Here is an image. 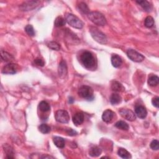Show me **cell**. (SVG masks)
<instances>
[{"label": "cell", "mask_w": 159, "mask_h": 159, "mask_svg": "<svg viewBox=\"0 0 159 159\" xmlns=\"http://www.w3.org/2000/svg\"><path fill=\"white\" fill-rule=\"evenodd\" d=\"M115 126L117 128L124 131H128L129 129V125L123 121H119L117 122L115 124Z\"/></svg>", "instance_id": "cell-27"}, {"label": "cell", "mask_w": 159, "mask_h": 159, "mask_svg": "<svg viewBox=\"0 0 159 159\" xmlns=\"http://www.w3.org/2000/svg\"><path fill=\"white\" fill-rule=\"evenodd\" d=\"M25 30L26 32V33L30 36L33 37L35 35V32H34V28L31 25H27L25 27Z\"/></svg>", "instance_id": "cell-32"}, {"label": "cell", "mask_w": 159, "mask_h": 159, "mask_svg": "<svg viewBox=\"0 0 159 159\" xmlns=\"http://www.w3.org/2000/svg\"><path fill=\"white\" fill-rule=\"evenodd\" d=\"M65 23H66V21L64 18H63L61 16H59L55 19V22H54V25L56 27H62L64 25H65Z\"/></svg>", "instance_id": "cell-28"}, {"label": "cell", "mask_w": 159, "mask_h": 159, "mask_svg": "<svg viewBox=\"0 0 159 159\" xmlns=\"http://www.w3.org/2000/svg\"><path fill=\"white\" fill-rule=\"evenodd\" d=\"M39 129L43 134H47L51 132V128L49 126L46 124H42L39 127Z\"/></svg>", "instance_id": "cell-29"}, {"label": "cell", "mask_w": 159, "mask_h": 159, "mask_svg": "<svg viewBox=\"0 0 159 159\" xmlns=\"http://www.w3.org/2000/svg\"><path fill=\"white\" fill-rule=\"evenodd\" d=\"M90 32L92 37L98 43L105 44L107 42V38L104 33H103L98 28L91 27Z\"/></svg>", "instance_id": "cell-3"}, {"label": "cell", "mask_w": 159, "mask_h": 159, "mask_svg": "<svg viewBox=\"0 0 159 159\" xmlns=\"http://www.w3.org/2000/svg\"><path fill=\"white\" fill-rule=\"evenodd\" d=\"M78 9L79 11H80L83 14H88L90 13V10L88 8V6L85 3H80L78 6Z\"/></svg>", "instance_id": "cell-26"}, {"label": "cell", "mask_w": 159, "mask_h": 159, "mask_svg": "<svg viewBox=\"0 0 159 159\" xmlns=\"http://www.w3.org/2000/svg\"><path fill=\"white\" fill-rule=\"evenodd\" d=\"M127 55L131 60L135 62H141L145 59L141 53L134 49H129L127 51Z\"/></svg>", "instance_id": "cell-7"}, {"label": "cell", "mask_w": 159, "mask_h": 159, "mask_svg": "<svg viewBox=\"0 0 159 159\" xmlns=\"http://www.w3.org/2000/svg\"><path fill=\"white\" fill-rule=\"evenodd\" d=\"M111 63L114 67L118 68L122 65L123 60L119 56V55L116 54H114L111 57Z\"/></svg>", "instance_id": "cell-15"}, {"label": "cell", "mask_w": 159, "mask_h": 159, "mask_svg": "<svg viewBox=\"0 0 159 159\" xmlns=\"http://www.w3.org/2000/svg\"><path fill=\"white\" fill-rule=\"evenodd\" d=\"M18 70V66L17 64L13 63H10L6 65L2 70V73L4 74H15L17 72Z\"/></svg>", "instance_id": "cell-10"}, {"label": "cell", "mask_w": 159, "mask_h": 159, "mask_svg": "<svg viewBox=\"0 0 159 159\" xmlns=\"http://www.w3.org/2000/svg\"><path fill=\"white\" fill-rule=\"evenodd\" d=\"M80 61L87 69L93 70L97 66V61L92 53L89 51H85L81 55Z\"/></svg>", "instance_id": "cell-1"}, {"label": "cell", "mask_w": 159, "mask_h": 159, "mask_svg": "<svg viewBox=\"0 0 159 159\" xmlns=\"http://www.w3.org/2000/svg\"><path fill=\"white\" fill-rule=\"evenodd\" d=\"M152 105L155 107L158 108L159 107V98L158 97H155V98H153L152 100Z\"/></svg>", "instance_id": "cell-35"}, {"label": "cell", "mask_w": 159, "mask_h": 159, "mask_svg": "<svg viewBox=\"0 0 159 159\" xmlns=\"http://www.w3.org/2000/svg\"><path fill=\"white\" fill-rule=\"evenodd\" d=\"M88 19L94 25L103 26L106 25V19L105 16L98 11L90 12L88 14Z\"/></svg>", "instance_id": "cell-2"}, {"label": "cell", "mask_w": 159, "mask_h": 159, "mask_svg": "<svg viewBox=\"0 0 159 159\" xmlns=\"http://www.w3.org/2000/svg\"><path fill=\"white\" fill-rule=\"evenodd\" d=\"M73 122L76 126L82 124L84 121V114L82 112L77 113L73 117Z\"/></svg>", "instance_id": "cell-14"}, {"label": "cell", "mask_w": 159, "mask_h": 159, "mask_svg": "<svg viewBox=\"0 0 159 159\" xmlns=\"http://www.w3.org/2000/svg\"><path fill=\"white\" fill-rule=\"evenodd\" d=\"M159 83V78L157 75H151L148 80V84L150 86H155Z\"/></svg>", "instance_id": "cell-25"}, {"label": "cell", "mask_w": 159, "mask_h": 159, "mask_svg": "<svg viewBox=\"0 0 159 159\" xmlns=\"http://www.w3.org/2000/svg\"><path fill=\"white\" fill-rule=\"evenodd\" d=\"M117 154L119 157H121L123 158L128 159V158H131V154L128 152V150H126V149H123V148L119 149V150L117 151Z\"/></svg>", "instance_id": "cell-24"}, {"label": "cell", "mask_w": 159, "mask_h": 159, "mask_svg": "<svg viewBox=\"0 0 159 159\" xmlns=\"http://www.w3.org/2000/svg\"><path fill=\"white\" fill-rule=\"evenodd\" d=\"M34 63H36V65L41 66V67H43L44 65V64H45L44 60L41 59H39V58H37V59H35Z\"/></svg>", "instance_id": "cell-34"}, {"label": "cell", "mask_w": 159, "mask_h": 159, "mask_svg": "<svg viewBox=\"0 0 159 159\" xmlns=\"http://www.w3.org/2000/svg\"><path fill=\"white\" fill-rule=\"evenodd\" d=\"M56 121L60 123H67L70 120V116L67 111L65 110H59L55 114Z\"/></svg>", "instance_id": "cell-6"}, {"label": "cell", "mask_w": 159, "mask_h": 159, "mask_svg": "<svg viewBox=\"0 0 159 159\" xmlns=\"http://www.w3.org/2000/svg\"><path fill=\"white\" fill-rule=\"evenodd\" d=\"M42 158H53V157L52 156H49V155H44L42 157H41Z\"/></svg>", "instance_id": "cell-37"}, {"label": "cell", "mask_w": 159, "mask_h": 159, "mask_svg": "<svg viewBox=\"0 0 159 159\" xmlns=\"http://www.w3.org/2000/svg\"><path fill=\"white\" fill-rule=\"evenodd\" d=\"M119 113L123 118L129 121H134L136 119V114L132 111L129 109H121L119 111Z\"/></svg>", "instance_id": "cell-8"}, {"label": "cell", "mask_w": 159, "mask_h": 159, "mask_svg": "<svg viewBox=\"0 0 159 159\" xmlns=\"http://www.w3.org/2000/svg\"><path fill=\"white\" fill-rule=\"evenodd\" d=\"M54 144L59 148H63L65 146V139L60 137H54L53 138Z\"/></svg>", "instance_id": "cell-19"}, {"label": "cell", "mask_w": 159, "mask_h": 159, "mask_svg": "<svg viewBox=\"0 0 159 159\" xmlns=\"http://www.w3.org/2000/svg\"><path fill=\"white\" fill-rule=\"evenodd\" d=\"M122 101V98L119 94L117 93H113L111 94L110 97V102L112 105H116L117 104H119Z\"/></svg>", "instance_id": "cell-21"}, {"label": "cell", "mask_w": 159, "mask_h": 159, "mask_svg": "<svg viewBox=\"0 0 159 159\" xmlns=\"http://www.w3.org/2000/svg\"><path fill=\"white\" fill-rule=\"evenodd\" d=\"M40 3L39 1H29L23 3L20 6L19 8L24 11H30L33 10V9L36 8V7L39 5Z\"/></svg>", "instance_id": "cell-9"}, {"label": "cell", "mask_w": 159, "mask_h": 159, "mask_svg": "<svg viewBox=\"0 0 159 159\" xmlns=\"http://www.w3.org/2000/svg\"><path fill=\"white\" fill-rule=\"evenodd\" d=\"M80 97L86 99L88 101H92L94 99L93 90L88 86H82L78 90Z\"/></svg>", "instance_id": "cell-5"}, {"label": "cell", "mask_w": 159, "mask_h": 159, "mask_svg": "<svg viewBox=\"0 0 159 159\" xmlns=\"http://www.w3.org/2000/svg\"><path fill=\"white\" fill-rule=\"evenodd\" d=\"M4 152L6 154L7 158H14V150L13 148L8 144H4L3 146Z\"/></svg>", "instance_id": "cell-16"}, {"label": "cell", "mask_w": 159, "mask_h": 159, "mask_svg": "<svg viewBox=\"0 0 159 159\" xmlns=\"http://www.w3.org/2000/svg\"><path fill=\"white\" fill-rule=\"evenodd\" d=\"M39 108L40 111H42V112L46 113V112H48V111H50L51 107H50V105L48 103L45 101H42L39 103Z\"/></svg>", "instance_id": "cell-22"}, {"label": "cell", "mask_w": 159, "mask_h": 159, "mask_svg": "<svg viewBox=\"0 0 159 159\" xmlns=\"http://www.w3.org/2000/svg\"><path fill=\"white\" fill-rule=\"evenodd\" d=\"M65 21L70 26L76 29H82L83 26V22L74 14H68L66 16Z\"/></svg>", "instance_id": "cell-4"}, {"label": "cell", "mask_w": 159, "mask_h": 159, "mask_svg": "<svg viewBox=\"0 0 159 159\" xmlns=\"http://www.w3.org/2000/svg\"><path fill=\"white\" fill-rule=\"evenodd\" d=\"M102 152V150L98 146H92L89 150V155L92 157H99Z\"/></svg>", "instance_id": "cell-17"}, {"label": "cell", "mask_w": 159, "mask_h": 159, "mask_svg": "<svg viewBox=\"0 0 159 159\" xmlns=\"http://www.w3.org/2000/svg\"><path fill=\"white\" fill-rule=\"evenodd\" d=\"M114 113L113 111H112L110 109L106 110L104 113H103L102 115V119L104 122L106 123H111V121L113 120V119L114 116Z\"/></svg>", "instance_id": "cell-12"}, {"label": "cell", "mask_w": 159, "mask_h": 159, "mask_svg": "<svg viewBox=\"0 0 159 159\" xmlns=\"http://www.w3.org/2000/svg\"><path fill=\"white\" fill-rule=\"evenodd\" d=\"M59 75L61 78H64L67 74V65L65 61L62 60L59 66Z\"/></svg>", "instance_id": "cell-13"}, {"label": "cell", "mask_w": 159, "mask_h": 159, "mask_svg": "<svg viewBox=\"0 0 159 159\" xmlns=\"http://www.w3.org/2000/svg\"><path fill=\"white\" fill-rule=\"evenodd\" d=\"M150 148L154 150L159 149V142L157 140H154L150 143Z\"/></svg>", "instance_id": "cell-33"}, {"label": "cell", "mask_w": 159, "mask_h": 159, "mask_svg": "<svg viewBox=\"0 0 159 159\" xmlns=\"http://www.w3.org/2000/svg\"><path fill=\"white\" fill-rule=\"evenodd\" d=\"M67 134L69 135V136H75V135H77V132L74 131L72 129H68L67 131Z\"/></svg>", "instance_id": "cell-36"}, {"label": "cell", "mask_w": 159, "mask_h": 159, "mask_svg": "<svg viewBox=\"0 0 159 159\" xmlns=\"http://www.w3.org/2000/svg\"><path fill=\"white\" fill-rule=\"evenodd\" d=\"M135 112L138 117L140 119H144L147 114V110L145 107L141 105H137L135 108Z\"/></svg>", "instance_id": "cell-11"}, {"label": "cell", "mask_w": 159, "mask_h": 159, "mask_svg": "<svg viewBox=\"0 0 159 159\" xmlns=\"http://www.w3.org/2000/svg\"><path fill=\"white\" fill-rule=\"evenodd\" d=\"M1 57L2 60L5 62L11 63V62H12L14 60V57L11 54L3 51H1Z\"/></svg>", "instance_id": "cell-23"}, {"label": "cell", "mask_w": 159, "mask_h": 159, "mask_svg": "<svg viewBox=\"0 0 159 159\" xmlns=\"http://www.w3.org/2000/svg\"><path fill=\"white\" fill-rule=\"evenodd\" d=\"M111 89L116 92H123L125 90L124 87L123 86V85L116 81L113 82L111 84Z\"/></svg>", "instance_id": "cell-18"}, {"label": "cell", "mask_w": 159, "mask_h": 159, "mask_svg": "<svg viewBox=\"0 0 159 159\" xmlns=\"http://www.w3.org/2000/svg\"><path fill=\"white\" fill-rule=\"evenodd\" d=\"M144 25H145V26L147 28L152 27L154 25V20L153 18L151 16H147L145 19Z\"/></svg>", "instance_id": "cell-30"}, {"label": "cell", "mask_w": 159, "mask_h": 159, "mask_svg": "<svg viewBox=\"0 0 159 159\" xmlns=\"http://www.w3.org/2000/svg\"><path fill=\"white\" fill-rule=\"evenodd\" d=\"M48 47L50 49L53 50V51H59L60 49V45L56 42H50L48 44Z\"/></svg>", "instance_id": "cell-31"}, {"label": "cell", "mask_w": 159, "mask_h": 159, "mask_svg": "<svg viewBox=\"0 0 159 159\" xmlns=\"http://www.w3.org/2000/svg\"><path fill=\"white\" fill-rule=\"evenodd\" d=\"M136 3L142 7L143 10H144V11L147 12H150L152 9V5L147 1H137Z\"/></svg>", "instance_id": "cell-20"}, {"label": "cell", "mask_w": 159, "mask_h": 159, "mask_svg": "<svg viewBox=\"0 0 159 159\" xmlns=\"http://www.w3.org/2000/svg\"><path fill=\"white\" fill-rule=\"evenodd\" d=\"M70 100H69V102H70V103H72L74 102V99H73L72 98H71V97H70Z\"/></svg>", "instance_id": "cell-38"}]
</instances>
